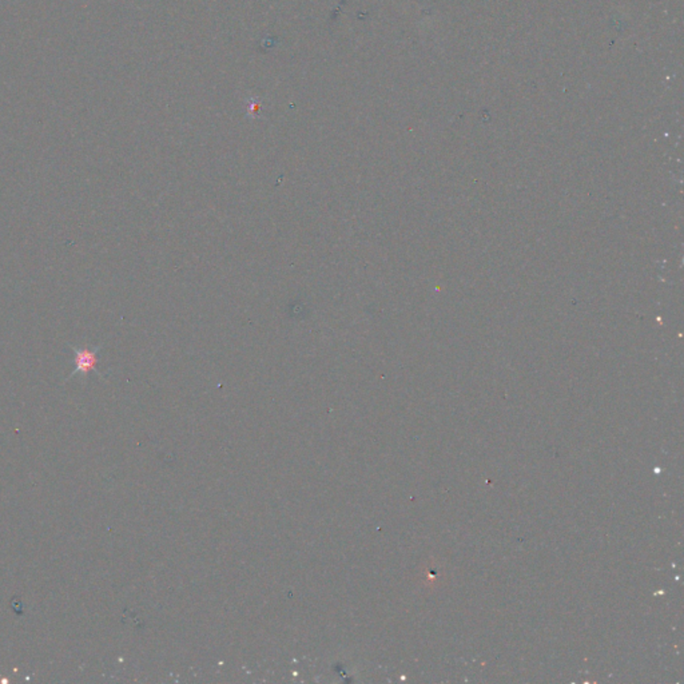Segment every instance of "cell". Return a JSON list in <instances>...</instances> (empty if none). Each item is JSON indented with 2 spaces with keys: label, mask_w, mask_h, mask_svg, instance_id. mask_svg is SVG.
<instances>
[{
  "label": "cell",
  "mask_w": 684,
  "mask_h": 684,
  "mask_svg": "<svg viewBox=\"0 0 684 684\" xmlns=\"http://www.w3.org/2000/svg\"><path fill=\"white\" fill-rule=\"evenodd\" d=\"M98 352H99V349H89V348L75 349L74 348L75 369H74L72 375H75V373L87 375V373H90L91 370H95V366L98 364Z\"/></svg>",
  "instance_id": "6da1fadb"
}]
</instances>
